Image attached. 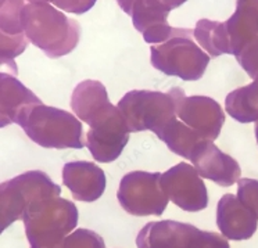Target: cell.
Masks as SVG:
<instances>
[{
	"label": "cell",
	"mask_w": 258,
	"mask_h": 248,
	"mask_svg": "<svg viewBox=\"0 0 258 248\" xmlns=\"http://www.w3.org/2000/svg\"><path fill=\"white\" fill-rule=\"evenodd\" d=\"M2 126L16 124L18 115L34 104H42L39 97L35 96L28 88L10 73H2Z\"/></svg>",
	"instance_id": "cell-19"
},
{
	"label": "cell",
	"mask_w": 258,
	"mask_h": 248,
	"mask_svg": "<svg viewBox=\"0 0 258 248\" xmlns=\"http://www.w3.org/2000/svg\"><path fill=\"white\" fill-rule=\"evenodd\" d=\"M255 137H257V143H258V122L255 124Z\"/></svg>",
	"instance_id": "cell-28"
},
{
	"label": "cell",
	"mask_w": 258,
	"mask_h": 248,
	"mask_svg": "<svg viewBox=\"0 0 258 248\" xmlns=\"http://www.w3.org/2000/svg\"><path fill=\"white\" fill-rule=\"evenodd\" d=\"M156 135L160 140L167 144L171 151L187 159H190L191 152L197 144L207 140L200 133H197L196 130L183 124L180 119H178V117L164 125L161 129L156 132Z\"/></svg>",
	"instance_id": "cell-20"
},
{
	"label": "cell",
	"mask_w": 258,
	"mask_h": 248,
	"mask_svg": "<svg viewBox=\"0 0 258 248\" xmlns=\"http://www.w3.org/2000/svg\"><path fill=\"white\" fill-rule=\"evenodd\" d=\"M152 65L168 76L199 80L207 69L210 56L193 42V36H179L152 46Z\"/></svg>",
	"instance_id": "cell-6"
},
{
	"label": "cell",
	"mask_w": 258,
	"mask_h": 248,
	"mask_svg": "<svg viewBox=\"0 0 258 248\" xmlns=\"http://www.w3.org/2000/svg\"><path fill=\"white\" fill-rule=\"evenodd\" d=\"M163 174L134 171L123 176L119 183L117 198L129 215L161 216L169 203L161 186Z\"/></svg>",
	"instance_id": "cell-7"
},
{
	"label": "cell",
	"mask_w": 258,
	"mask_h": 248,
	"mask_svg": "<svg viewBox=\"0 0 258 248\" xmlns=\"http://www.w3.org/2000/svg\"><path fill=\"white\" fill-rule=\"evenodd\" d=\"M187 248H229L226 238L215 231L199 230Z\"/></svg>",
	"instance_id": "cell-26"
},
{
	"label": "cell",
	"mask_w": 258,
	"mask_h": 248,
	"mask_svg": "<svg viewBox=\"0 0 258 248\" xmlns=\"http://www.w3.org/2000/svg\"><path fill=\"white\" fill-rule=\"evenodd\" d=\"M237 200L258 216V181L241 178L237 182Z\"/></svg>",
	"instance_id": "cell-25"
},
{
	"label": "cell",
	"mask_w": 258,
	"mask_h": 248,
	"mask_svg": "<svg viewBox=\"0 0 258 248\" xmlns=\"http://www.w3.org/2000/svg\"><path fill=\"white\" fill-rule=\"evenodd\" d=\"M93 5H95L93 2L92 3H75V2H73V3H54V6L61 7L64 10H68V12L71 13H77V14H84Z\"/></svg>",
	"instance_id": "cell-27"
},
{
	"label": "cell",
	"mask_w": 258,
	"mask_h": 248,
	"mask_svg": "<svg viewBox=\"0 0 258 248\" xmlns=\"http://www.w3.org/2000/svg\"><path fill=\"white\" fill-rule=\"evenodd\" d=\"M190 162L202 178L213 181L222 187L232 186L241 179L239 162L221 151L211 140L197 144L191 152Z\"/></svg>",
	"instance_id": "cell-12"
},
{
	"label": "cell",
	"mask_w": 258,
	"mask_h": 248,
	"mask_svg": "<svg viewBox=\"0 0 258 248\" xmlns=\"http://www.w3.org/2000/svg\"><path fill=\"white\" fill-rule=\"evenodd\" d=\"M131 130L119 108L114 107L103 118L89 126L86 147L97 162L115 161L129 141Z\"/></svg>",
	"instance_id": "cell-10"
},
{
	"label": "cell",
	"mask_w": 258,
	"mask_h": 248,
	"mask_svg": "<svg viewBox=\"0 0 258 248\" xmlns=\"http://www.w3.org/2000/svg\"><path fill=\"white\" fill-rule=\"evenodd\" d=\"M199 231L197 227L175 220L147 223L138 236L139 248H187Z\"/></svg>",
	"instance_id": "cell-16"
},
{
	"label": "cell",
	"mask_w": 258,
	"mask_h": 248,
	"mask_svg": "<svg viewBox=\"0 0 258 248\" xmlns=\"http://www.w3.org/2000/svg\"><path fill=\"white\" fill-rule=\"evenodd\" d=\"M112 106L104 85L99 80H84L75 86L71 96V108L81 122L92 125L111 111Z\"/></svg>",
	"instance_id": "cell-17"
},
{
	"label": "cell",
	"mask_w": 258,
	"mask_h": 248,
	"mask_svg": "<svg viewBox=\"0 0 258 248\" xmlns=\"http://www.w3.org/2000/svg\"><path fill=\"white\" fill-rule=\"evenodd\" d=\"M235 57L247 75L255 80L258 78V38L244 46Z\"/></svg>",
	"instance_id": "cell-24"
},
{
	"label": "cell",
	"mask_w": 258,
	"mask_h": 248,
	"mask_svg": "<svg viewBox=\"0 0 258 248\" xmlns=\"http://www.w3.org/2000/svg\"><path fill=\"white\" fill-rule=\"evenodd\" d=\"M62 183L75 200L93 203L106 190V174L95 162L73 161L62 167Z\"/></svg>",
	"instance_id": "cell-13"
},
{
	"label": "cell",
	"mask_w": 258,
	"mask_h": 248,
	"mask_svg": "<svg viewBox=\"0 0 258 248\" xmlns=\"http://www.w3.org/2000/svg\"><path fill=\"white\" fill-rule=\"evenodd\" d=\"M229 36L230 53L236 56L239 51L258 38V0L237 2L233 16L225 21Z\"/></svg>",
	"instance_id": "cell-18"
},
{
	"label": "cell",
	"mask_w": 258,
	"mask_h": 248,
	"mask_svg": "<svg viewBox=\"0 0 258 248\" xmlns=\"http://www.w3.org/2000/svg\"><path fill=\"white\" fill-rule=\"evenodd\" d=\"M118 108L128 124L131 133L158 132L171 119L176 118L175 102L169 93L132 91L118 102Z\"/></svg>",
	"instance_id": "cell-5"
},
{
	"label": "cell",
	"mask_w": 258,
	"mask_h": 248,
	"mask_svg": "<svg viewBox=\"0 0 258 248\" xmlns=\"http://www.w3.org/2000/svg\"><path fill=\"white\" fill-rule=\"evenodd\" d=\"M123 12L132 17V23L146 40L152 45H161L179 36H193L195 29L175 28L168 24V16L172 9L182 3L164 0H129L118 2Z\"/></svg>",
	"instance_id": "cell-8"
},
{
	"label": "cell",
	"mask_w": 258,
	"mask_h": 248,
	"mask_svg": "<svg viewBox=\"0 0 258 248\" xmlns=\"http://www.w3.org/2000/svg\"><path fill=\"white\" fill-rule=\"evenodd\" d=\"M21 2H2V65H9L13 72L17 73L16 58L25 51L28 46V38L25 35L20 14L24 7Z\"/></svg>",
	"instance_id": "cell-15"
},
{
	"label": "cell",
	"mask_w": 258,
	"mask_h": 248,
	"mask_svg": "<svg viewBox=\"0 0 258 248\" xmlns=\"http://www.w3.org/2000/svg\"><path fill=\"white\" fill-rule=\"evenodd\" d=\"M60 248H104V241L95 231L77 229L66 237Z\"/></svg>",
	"instance_id": "cell-23"
},
{
	"label": "cell",
	"mask_w": 258,
	"mask_h": 248,
	"mask_svg": "<svg viewBox=\"0 0 258 248\" xmlns=\"http://www.w3.org/2000/svg\"><path fill=\"white\" fill-rule=\"evenodd\" d=\"M225 111L240 124L258 122V79L230 92L225 99Z\"/></svg>",
	"instance_id": "cell-21"
},
{
	"label": "cell",
	"mask_w": 258,
	"mask_h": 248,
	"mask_svg": "<svg viewBox=\"0 0 258 248\" xmlns=\"http://www.w3.org/2000/svg\"><path fill=\"white\" fill-rule=\"evenodd\" d=\"M195 39L210 57H219L230 53V42L225 23L199 20L195 27Z\"/></svg>",
	"instance_id": "cell-22"
},
{
	"label": "cell",
	"mask_w": 258,
	"mask_h": 248,
	"mask_svg": "<svg viewBox=\"0 0 258 248\" xmlns=\"http://www.w3.org/2000/svg\"><path fill=\"white\" fill-rule=\"evenodd\" d=\"M175 102L178 119L207 140H217L225 124V113L218 103L207 96H186L183 89L168 92Z\"/></svg>",
	"instance_id": "cell-9"
},
{
	"label": "cell",
	"mask_w": 258,
	"mask_h": 248,
	"mask_svg": "<svg viewBox=\"0 0 258 248\" xmlns=\"http://www.w3.org/2000/svg\"><path fill=\"white\" fill-rule=\"evenodd\" d=\"M257 79H258V78H257ZM257 79H255V80H257Z\"/></svg>",
	"instance_id": "cell-29"
},
{
	"label": "cell",
	"mask_w": 258,
	"mask_h": 248,
	"mask_svg": "<svg viewBox=\"0 0 258 248\" xmlns=\"http://www.w3.org/2000/svg\"><path fill=\"white\" fill-rule=\"evenodd\" d=\"M20 125L31 140L45 148H82L84 141L82 122L74 114L61 108L34 104L18 115Z\"/></svg>",
	"instance_id": "cell-2"
},
{
	"label": "cell",
	"mask_w": 258,
	"mask_h": 248,
	"mask_svg": "<svg viewBox=\"0 0 258 248\" xmlns=\"http://www.w3.org/2000/svg\"><path fill=\"white\" fill-rule=\"evenodd\" d=\"M28 40L50 58L67 56L78 46L81 25L47 2H28L20 14Z\"/></svg>",
	"instance_id": "cell-1"
},
{
	"label": "cell",
	"mask_w": 258,
	"mask_h": 248,
	"mask_svg": "<svg viewBox=\"0 0 258 248\" xmlns=\"http://www.w3.org/2000/svg\"><path fill=\"white\" fill-rule=\"evenodd\" d=\"M161 186L169 201L187 212H199L207 208L208 193L203 178L187 162H179L161 178Z\"/></svg>",
	"instance_id": "cell-11"
},
{
	"label": "cell",
	"mask_w": 258,
	"mask_h": 248,
	"mask_svg": "<svg viewBox=\"0 0 258 248\" xmlns=\"http://www.w3.org/2000/svg\"><path fill=\"white\" fill-rule=\"evenodd\" d=\"M217 225L226 238L247 240L255 233L258 216L233 194H225L217 205Z\"/></svg>",
	"instance_id": "cell-14"
},
{
	"label": "cell",
	"mask_w": 258,
	"mask_h": 248,
	"mask_svg": "<svg viewBox=\"0 0 258 248\" xmlns=\"http://www.w3.org/2000/svg\"><path fill=\"white\" fill-rule=\"evenodd\" d=\"M78 218L77 205L66 198H46L32 204L23 218L31 248H60L77 227Z\"/></svg>",
	"instance_id": "cell-3"
},
{
	"label": "cell",
	"mask_w": 258,
	"mask_h": 248,
	"mask_svg": "<svg viewBox=\"0 0 258 248\" xmlns=\"http://www.w3.org/2000/svg\"><path fill=\"white\" fill-rule=\"evenodd\" d=\"M61 187L42 171H28L3 182L0 189L2 198V229L23 219L25 211L40 200L60 197Z\"/></svg>",
	"instance_id": "cell-4"
}]
</instances>
